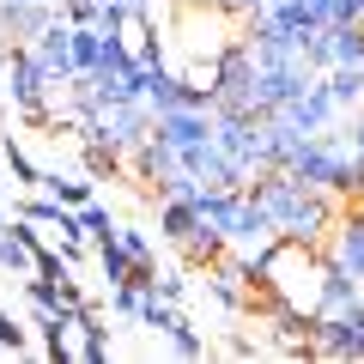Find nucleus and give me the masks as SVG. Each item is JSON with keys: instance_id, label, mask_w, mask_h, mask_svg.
I'll return each mask as SVG.
<instances>
[{"instance_id": "f257e3e1", "label": "nucleus", "mask_w": 364, "mask_h": 364, "mask_svg": "<svg viewBox=\"0 0 364 364\" xmlns=\"http://www.w3.org/2000/svg\"><path fill=\"white\" fill-rule=\"evenodd\" d=\"M31 231L43 237V249H67V243H73V231H67V225H55V219H31Z\"/></svg>"}]
</instances>
